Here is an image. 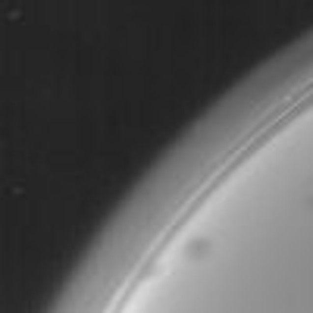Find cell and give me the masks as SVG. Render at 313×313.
Returning a JSON list of instances; mask_svg holds the SVG:
<instances>
[{
	"label": "cell",
	"mask_w": 313,
	"mask_h": 313,
	"mask_svg": "<svg viewBox=\"0 0 313 313\" xmlns=\"http://www.w3.org/2000/svg\"><path fill=\"white\" fill-rule=\"evenodd\" d=\"M207 251V241H198V244H194V248L188 251V254H194V257H198V254H204Z\"/></svg>",
	"instance_id": "obj_1"
}]
</instances>
